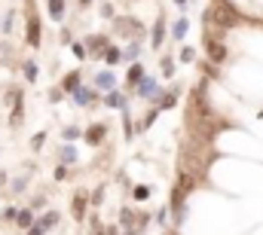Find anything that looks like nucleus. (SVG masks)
Wrapping results in <instances>:
<instances>
[{
	"instance_id": "f257e3e1",
	"label": "nucleus",
	"mask_w": 263,
	"mask_h": 235,
	"mask_svg": "<svg viewBox=\"0 0 263 235\" xmlns=\"http://www.w3.org/2000/svg\"><path fill=\"white\" fill-rule=\"evenodd\" d=\"M248 19L239 13V7L233 4V0H211V7L205 10V25L208 31H227V28H236V25H245Z\"/></svg>"
},
{
	"instance_id": "f03ea898",
	"label": "nucleus",
	"mask_w": 263,
	"mask_h": 235,
	"mask_svg": "<svg viewBox=\"0 0 263 235\" xmlns=\"http://www.w3.org/2000/svg\"><path fill=\"white\" fill-rule=\"evenodd\" d=\"M205 55L217 67L230 58V49H227V43H223V34L220 31H205Z\"/></svg>"
},
{
	"instance_id": "7ed1b4c3",
	"label": "nucleus",
	"mask_w": 263,
	"mask_h": 235,
	"mask_svg": "<svg viewBox=\"0 0 263 235\" xmlns=\"http://www.w3.org/2000/svg\"><path fill=\"white\" fill-rule=\"evenodd\" d=\"M114 31H117L120 37H132L135 43H141L144 37H147L144 25H141L138 19H132V16H126V19H114Z\"/></svg>"
},
{
	"instance_id": "20e7f679",
	"label": "nucleus",
	"mask_w": 263,
	"mask_h": 235,
	"mask_svg": "<svg viewBox=\"0 0 263 235\" xmlns=\"http://www.w3.org/2000/svg\"><path fill=\"white\" fill-rule=\"evenodd\" d=\"M135 95H138L141 101H159L162 89H159V83H156V76H144V80L135 86Z\"/></svg>"
},
{
	"instance_id": "39448f33",
	"label": "nucleus",
	"mask_w": 263,
	"mask_h": 235,
	"mask_svg": "<svg viewBox=\"0 0 263 235\" xmlns=\"http://www.w3.org/2000/svg\"><path fill=\"white\" fill-rule=\"evenodd\" d=\"M107 46H110V37H107V34H92L89 40H86V52H89V58H104Z\"/></svg>"
},
{
	"instance_id": "423d86ee",
	"label": "nucleus",
	"mask_w": 263,
	"mask_h": 235,
	"mask_svg": "<svg viewBox=\"0 0 263 235\" xmlns=\"http://www.w3.org/2000/svg\"><path fill=\"white\" fill-rule=\"evenodd\" d=\"M25 43H28V46H34V49H40V16H37V13H31V16H28Z\"/></svg>"
},
{
	"instance_id": "0eeeda50",
	"label": "nucleus",
	"mask_w": 263,
	"mask_h": 235,
	"mask_svg": "<svg viewBox=\"0 0 263 235\" xmlns=\"http://www.w3.org/2000/svg\"><path fill=\"white\" fill-rule=\"evenodd\" d=\"M104 138H107V126H104V123H92L89 129H83V141H86L89 147H101Z\"/></svg>"
},
{
	"instance_id": "6e6552de",
	"label": "nucleus",
	"mask_w": 263,
	"mask_h": 235,
	"mask_svg": "<svg viewBox=\"0 0 263 235\" xmlns=\"http://www.w3.org/2000/svg\"><path fill=\"white\" fill-rule=\"evenodd\" d=\"M25 123V101H22V92L16 95L13 101V110H10V129H19Z\"/></svg>"
},
{
	"instance_id": "1a4fd4ad",
	"label": "nucleus",
	"mask_w": 263,
	"mask_h": 235,
	"mask_svg": "<svg viewBox=\"0 0 263 235\" xmlns=\"http://www.w3.org/2000/svg\"><path fill=\"white\" fill-rule=\"evenodd\" d=\"M92 101H98V89H86V86H80L77 92H73V104H77V107H89Z\"/></svg>"
},
{
	"instance_id": "9d476101",
	"label": "nucleus",
	"mask_w": 263,
	"mask_h": 235,
	"mask_svg": "<svg viewBox=\"0 0 263 235\" xmlns=\"http://www.w3.org/2000/svg\"><path fill=\"white\" fill-rule=\"evenodd\" d=\"M150 43H153V49H159V46L165 43V19H162V16L153 22V31H150Z\"/></svg>"
},
{
	"instance_id": "9b49d317",
	"label": "nucleus",
	"mask_w": 263,
	"mask_h": 235,
	"mask_svg": "<svg viewBox=\"0 0 263 235\" xmlns=\"http://www.w3.org/2000/svg\"><path fill=\"white\" fill-rule=\"evenodd\" d=\"M80 80H83V73H80V70H70V73H64V80H61V92L73 95V92L80 89Z\"/></svg>"
},
{
	"instance_id": "f8f14e48",
	"label": "nucleus",
	"mask_w": 263,
	"mask_h": 235,
	"mask_svg": "<svg viewBox=\"0 0 263 235\" xmlns=\"http://www.w3.org/2000/svg\"><path fill=\"white\" fill-rule=\"evenodd\" d=\"M144 76H147V73H144V64H141V61H132V67H129V73H126V86L135 89Z\"/></svg>"
},
{
	"instance_id": "ddd939ff",
	"label": "nucleus",
	"mask_w": 263,
	"mask_h": 235,
	"mask_svg": "<svg viewBox=\"0 0 263 235\" xmlns=\"http://www.w3.org/2000/svg\"><path fill=\"white\" fill-rule=\"evenodd\" d=\"M104 104H107L110 110H126V95H123L120 89H110V92L104 95Z\"/></svg>"
},
{
	"instance_id": "4468645a",
	"label": "nucleus",
	"mask_w": 263,
	"mask_h": 235,
	"mask_svg": "<svg viewBox=\"0 0 263 235\" xmlns=\"http://www.w3.org/2000/svg\"><path fill=\"white\" fill-rule=\"evenodd\" d=\"M34 223H37V217H34V208H22V211H19V217H16V226L28 232Z\"/></svg>"
},
{
	"instance_id": "2eb2a0df",
	"label": "nucleus",
	"mask_w": 263,
	"mask_h": 235,
	"mask_svg": "<svg viewBox=\"0 0 263 235\" xmlns=\"http://www.w3.org/2000/svg\"><path fill=\"white\" fill-rule=\"evenodd\" d=\"M114 70H101L98 76H95V89H104V92H110V89H114Z\"/></svg>"
},
{
	"instance_id": "dca6fc26",
	"label": "nucleus",
	"mask_w": 263,
	"mask_h": 235,
	"mask_svg": "<svg viewBox=\"0 0 263 235\" xmlns=\"http://www.w3.org/2000/svg\"><path fill=\"white\" fill-rule=\"evenodd\" d=\"M178 95H181V89H171V92H162V95H159V101H156V107H159V110H171V107L178 104Z\"/></svg>"
},
{
	"instance_id": "f3484780",
	"label": "nucleus",
	"mask_w": 263,
	"mask_h": 235,
	"mask_svg": "<svg viewBox=\"0 0 263 235\" xmlns=\"http://www.w3.org/2000/svg\"><path fill=\"white\" fill-rule=\"evenodd\" d=\"M58 220H61V214H58V211H46V214L37 217V223H40L46 232H49V229H55V226H58Z\"/></svg>"
},
{
	"instance_id": "a211bd4d",
	"label": "nucleus",
	"mask_w": 263,
	"mask_h": 235,
	"mask_svg": "<svg viewBox=\"0 0 263 235\" xmlns=\"http://www.w3.org/2000/svg\"><path fill=\"white\" fill-rule=\"evenodd\" d=\"M86 205H89V199H86L83 192L73 195V220H83L86 217Z\"/></svg>"
},
{
	"instance_id": "6ab92c4d",
	"label": "nucleus",
	"mask_w": 263,
	"mask_h": 235,
	"mask_svg": "<svg viewBox=\"0 0 263 235\" xmlns=\"http://www.w3.org/2000/svg\"><path fill=\"white\" fill-rule=\"evenodd\" d=\"M46 10H49L52 22H61L64 19V0H46Z\"/></svg>"
},
{
	"instance_id": "aec40b11",
	"label": "nucleus",
	"mask_w": 263,
	"mask_h": 235,
	"mask_svg": "<svg viewBox=\"0 0 263 235\" xmlns=\"http://www.w3.org/2000/svg\"><path fill=\"white\" fill-rule=\"evenodd\" d=\"M22 70H25V80H28V83H37V80H40V67H37V61L28 58V61L22 64Z\"/></svg>"
},
{
	"instance_id": "412c9836",
	"label": "nucleus",
	"mask_w": 263,
	"mask_h": 235,
	"mask_svg": "<svg viewBox=\"0 0 263 235\" xmlns=\"http://www.w3.org/2000/svg\"><path fill=\"white\" fill-rule=\"evenodd\" d=\"M187 31H190V19H178V22L171 25V37H174V40H184Z\"/></svg>"
},
{
	"instance_id": "4be33fe9",
	"label": "nucleus",
	"mask_w": 263,
	"mask_h": 235,
	"mask_svg": "<svg viewBox=\"0 0 263 235\" xmlns=\"http://www.w3.org/2000/svg\"><path fill=\"white\" fill-rule=\"evenodd\" d=\"M156 116H159V107H153V110H150L147 116H141V123H138V132L144 135V132H147L150 126H153V123H156Z\"/></svg>"
},
{
	"instance_id": "5701e85b",
	"label": "nucleus",
	"mask_w": 263,
	"mask_h": 235,
	"mask_svg": "<svg viewBox=\"0 0 263 235\" xmlns=\"http://www.w3.org/2000/svg\"><path fill=\"white\" fill-rule=\"evenodd\" d=\"M58 156H61V162H64V165H73V162H77V150H73L70 144H61Z\"/></svg>"
},
{
	"instance_id": "b1692460",
	"label": "nucleus",
	"mask_w": 263,
	"mask_h": 235,
	"mask_svg": "<svg viewBox=\"0 0 263 235\" xmlns=\"http://www.w3.org/2000/svg\"><path fill=\"white\" fill-rule=\"evenodd\" d=\"M159 73L165 76V80H168V76H174V58L171 55H162L159 58Z\"/></svg>"
},
{
	"instance_id": "393cba45",
	"label": "nucleus",
	"mask_w": 263,
	"mask_h": 235,
	"mask_svg": "<svg viewBox=\"0 0 263 235\" xmlns=\"http://www.w3.org/2000/svg\"><path fill=\"white\" fill-rule=\"evenodd\" d=\"M77 138H83V129H77V126H64V129H61V141H64V144L77 141Z\"/></svg>"
},
{
	"instance_id": "a878e982",
	"label": "nucleus",
	"mask_w": 263,
	"mask_h": 235,
	"mask_svg": "<svg viewBox=\"0 0 263 235\" xmlns=\"http://www.w3.org/2000/svg\"><path fill=\"white\" fill-rule=\"evenodd\" d=\"M104 61H107V64H120V61H123V49H120V46H107Z\"/></svg>"
},
{
	"instance_id": "bb28decb",
	"label": "nucleus",
	"mask_w": 263,
	"mask_h": 235,
	"mask_svg": "<svg viewBox=\"0 0 263 235\" xmlns=\"http://www.w3.org/2000/svg\"><path fill=\"white\" fill-rule=\"evenodd\" d=\"M150 192H153V189H150L147 183H138V186H132V195H135V202H147V199H150Z\"/></svg>"
},
{
	"instance_id": "cd10ccee",
	"label": "nucleus",
	"mask_w": 263,
	"mask_h": 235,
	"mask_svg": "<svg viewBox=\"0 0 263 235\" xmlns=\"http://www.w3.org/2000/svg\"><path fill=\"white\" fill-rule=\"evenodd\" d=\"M120 226L123 229H135V211L132 208H123L120 211Z\"/></svg>"
},
{
	"instance_id": "c85d7f7f",
	"label": "nucleus",
	"mask_w": 263,
	"mask_h": 235,
	"mask_svg": "<svg viewBox=\"0 0 263 235\" xmlns=\"http://www.w3.org/2000/svg\"><path fill=\"white\" fill-rule=\"evenodd\" d=\"M138 55H141V43H135V40H132V43L123 49V61H126V58H129V61H135Z\"/></svg>"
},
{
	"instance_id": "c756f323",
	"label": "nucleus",
	"mask_w": 263,
	"mask_h": 235,
	"mask_svg": "<svg viewBox=\"0 0 263 235\" xmlns=\"http://www.w3.org/2000/svg\"><path fill=\"white\" fill-rule=\"evenodd\" d=\"M25 186H28V177H13V180H10V195L25 192Z\"/></svg>"
},
{
	"instance_id": "7c9ffc66",
	"label": "nucleus",
	"mask_w": 263,
	"mask_h": 235,
	"mask_svg": "<svg viewBox=\"0 0 263 235\" xmlns=\"http://www.w3.org/2000/svg\"><path fill=\"white\" fill-rule=\"evenodd\" d=\"M150 217H153V214H147V211L135 214V229H138V232H141V229H147V226H150Z\"/></svg>"
},
{
	"instance_id": "2f4dec72",
	"label": "nucleus",
	"mask_w": 263,
	"mask_h": 235,
	"mask_svg": "<svg viewBox=\"0 0 263 235\" xmlns=\"http://www.w3.org/2000/svg\"><path fill=\"white\" fill-rule=\"evenodd\" d=\"M178 58H181V61H184V64H193V61H196V49H193V46H184V49H181V55H178Z\"/></svg>"
},
{
	"instance_id": "473e14b6",
	"label": "nucleus",
	"mask_w": 263,
	"mask_h": 235,
	"mask_svg": "<svg viewBox=\"0 0 263 235\" xmlns=\"http://www.w3.org/2000/svg\"><path fill=\"white\" fill-rule=\"evenodd\" d=\"M16 217H19V208H4V214H0V220H4V223H16Z\"/></svg>"
},
{
	"instance_id": "72a5a7b5",
	"label": "nucleus",
	"mask_w": 263,
	"mask_h": 235,
	"mask_svg": "<svg viewBox=\"0 0 263 235\" xmlns=\"http://www.w3.org/2000/svg\"><path fill=\"white\" fill-rule=\"evenodd\" d=\"M43 144H46V132H37V135L31 138V147H34L37 153H40V150H43Z\"/></svg>"
},
{
	"instance_id": "f704fd0d",
	"label": "nucleus",
	"mask_w": 263,
	"mask_h": 235,
	"mask_svg": "<svg viewBox=\"0 0 263 235\" xmlns=\"http://www.w3.org/2000/svg\"><path fill=\"white\" fill-rule=\"evenodd\" d=\"M202 70H205V76H211V80H220V70H217V64L205 61V64H202Z\"/></svg>"
},
{
	"instance_id": "c9c22d12",
	"label": "nucleus",
	"mask_w": 263,
	"mask_h": 235,
	"mask_svg": "<svg viewBox=\"0 0 263 235\" xmlns=\"http://www.w3.org/2000/svg\"><path fill=\"white\" fill-rule=\"evenodd\" d=\"M70 49H73V55H77V58H89V52H86V43H70Z\"/></svg>"
},
{
	"instance_id": "e433bc0d",
	"label": "nucleus",
	"mask_w": 263,
	"mask_h": 235,
	"mask_svg": "<svg viewBox=\"0 0 263 235\" xmlns=\"http://www.w3.org/2000/svg\"><path fill=\"white\" fill-rule=\"evenodd\" d=\"M52 177H55V180H58V183H64V180H67V165H64V162H61V165H58V168H55V174H52Z\"/></svg>"
},
{
	"instance_id": "4c0bfd02",
	"label": "nucleus",
	"mask_w": 263,
	"mask_h": 235,
	"mask_svg": "<svg viewBox=\"0 0 263 235\" xmlns=\"http://www.w3.org/2000/svg\"><path fill=\"white\" fill-rule=\"evenodd\" d=\"M89 202H92V205H95V208H98V205H101V202H104V186H101V189H95V192H92V195H89Z\"/></svg>"
},
{
	"instance_id": "58836bf2",
	"label": "nucleus",
	"mask_w": 263,
	"mask_h": 235,
	"mask_svg": "<svg viewBox=\"0 0 263 235\" xmlns=\"http://www.w3.org/2000/svg\"><path fill=\"white\" fill-rule=\"evenodd\" d=\"M13 22H16V13L10 10V13H7V19H4V34H10V31H13Z\"/></svg>"
},
{
	"instance_id": "ea45409f",
	"label": "nucleus",
	"mask_w": 263,
	"mask_h": 235,
	"mask_svg": "<svg viewBox=\"0 0 263 235\" xmlns=\"http://www.w3.org/2000/svg\"><path fill=\"white\" fill-rule=\"evenodd\" d=\"M156 223H162V226H165V223H168V205H165V208H162V211H159V214H156Z\"/></svg>"
},
{
	"instance_id": "a19ab883",
	"label": "nucleus",
	"mask_w": 263,
	"mask_h": 235,
	"mask_svg": "<svg viewBox=\"0 0 263 235\" xmlns=\"http://www.w3.org/2000/svg\"><path fill=\"white\" fill-rule=\"evenodd\" d=\"M101 16H104V19H114V7H110V4H101Z\"/></svg>"
},
{
	"instance_id": "79ce46f5",
	"label": "nucleus",
	"mask_w": 263,
	"mask_h": 235,
	"mask_svg": "<svg viewBox=\"0 0 263 235\" xmlns=\"http://www.w3.org/2000/svg\"><path fill=\"white\" fill-rule=\"evenodd\" d=\"M28 235H46V229H43V226H40V223H34V226H31V229H28Z\"/></svg>"
},
{
	"instance_id": "37998d69",
	"label": "nucleus",
	"mask_w": 263,
	"mask_h": 235,
	"mask_svg": "<svg viewBox=\"0 0 263 235\" xmlns=\"http://www.w3.org/2000/svg\"><path fill=\"white\" fill-rule=\"evenodd\" d=\"M61 98H64V92H61V89H55V92H49V101H52V104H58Z\"/></svg>"
},
{
	"instance_id": "c03bdc74",
	"label": "nucleus",
	"mask_w": 263,
	"mask_h": 235,
	"mask_svg": "<svg viewBox=\"0 0 263 235\" xmlns=\"http://www.w3.org/2000/svg\"><path fill=\"white\" fill-rule=\"evenodd\" d=\"M43 205H46V199H43V195H37V199L31 202V208H43Z\"/></svg>"
},
{
	"instance_id": "a18cd8bd",
	"label": "nucleus",
	"mask_w": 263,
	"mask_h": 235,
	"mask_svg": "<svg viewBox=\"0 0 263 235\" xmlns=\"http://www.w3.org/2000/svg\"><path fill=\"white\" fill-rule=\"evenodd\" d=\"M174 4H178V7H181V10H184V7H187V4H190V0H174Z\"/></svg>"
},
{
	"instance_id": "49530a36",
	"label": "nucleus",
	"mask_w": 263,
	"mask_h": 235,
	"mask_svg": "<svg viewBox=\"0 0 263 235\" xmlns=\"http://www.w3.org/2000/svg\"><path fill=\"white\" fill-rule=\"evenodd\" d=\"M92 235H104V232H101V226H95V229H92Z\"/></svg>"
},
{
	"instance_id": "de8ad7c7",
	"label": "nucleus",
	"mask_w": 263,
	"mask_h": 235,
	"mask_svg": "<svg viewBox=\"0 0 263 235\" xmlns=\"http://www.w3.org/2000/svg\"><path fill=\"white\" fill-rule=\"evenodd\" d=\"M104 235H117V229H104Z\"/></svg>"
},
{
	"instance_id": "09e8293b",
	"label": "nucleus",
	"mask_w": 263,
	"mask_h": 235,
	"mask_svg": "<svg viewBox=\"0 0 263 235\" xmlns=\"http://www.w3.org/2000/svg\"><path fill=\"white\" fill-rule=\"evenodd\" d=\"M89 4H92V0H80V7H89Z\"/></svg>"
},
{
	"instance_id": "8fccbe9b",
	"label": "nucleus",
	"mask_w": 263,
	"mask_h": 235,
	"mask_svg": "<svg viewBox=\"0 0 263 235\" xmlns=\"http://www.w3.org/2000/svg\"><path fill=\"white\" fill-rule=\"evenodd\" d=\"M0 183H7V174H0Z\"/></svg>"
},
{
	"instance_id": "3c124183",
	"label": "nucleus",
	"mask_w": 263,
	"mask_h": 235,
	"mask_svg": "<svg viewBox=\"0 0 263 235\" xmlns=\"http://www.w3.org/2000/svg\"><path fill=\"white\" fill-rule=\"evenodd\" d=\"M168 235H178V232H168Z\"/></svg>"
}]
</instances>
